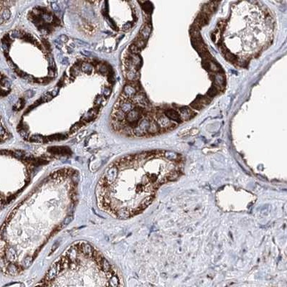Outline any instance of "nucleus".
<instances>
[{
  "instance_id": "obj_1",
  "label": "nucleus",
  "mask_w": 287,
  "mask_h": 287,
  "mask_svg": "<svg viewBox=\"0 0 287 287\" xmlns=\"http://www.w3.org/2000/svg\"><path fill=\"white\" fill-rule=\"evenodd\" d=\"M118 176V170L115 166H108L103 175L101 182L102 183H113Z\"/></svg>"
},
{
  "instance_id": "obj_2",
  "label": "nucleus",
  "mask_w": 287,
  "mask_h": 287,
  "mask_svg": "<svg viewBox=\"0 0 287 287\" xmlns=\"http://www.w3.org/2000/svg\"><path fill=\"white\" fill-rule=\"evenodd\" d=\"M178 110L181 119L183 121H188L195 116V113L193 112L189 107H180Z\"/></svg>"
},
{
  "instance_id": "obj_3",
  "label": "nucleus",
  "mask_w": 287,
  "mask_h": 287,
  "mask_svg": "<svg viewBox=\"0 0 287 287\" xmlns=\"http://www.w3.org/2000/svg\"><path fill=\"white\" fill-rule=\"evenodd\" d=\"M164 115L169 119L171 121L180 123L182 121V119L181 116L179 113V112H177L175 110L173 109H168L164 112Z\"/></svg>"
},
{
  "instance_id": "obj_4",
  "label": "nucleus",
  "mask_w": 287,
  "mask_h": 287,
  "mask_svg": "<svg viewBox=\"0 0 287 287\" xmlns=\"http://www.w3.org/2000/svg\"><path fill=\"white\" fill-rule=\"evenodd\" d=\"M60 268V266L59 264H55L54 265H53L47 274V276H46L47 281H50V280L53 279L59 273Z\"/></svg>"
},
{
  "instance_id": "obj_5",
  "label": "nucleus",
  "mask_w": 287,
  "mask_h": 287,
  "mask_svg": "<svg viewBox=\"0 0 287 287\" xmlns=\"http://www.w3.org/2000/svg\"><path fill=\"white\" fill-rule=\"evenodd\" d=\"M136 90L134 86L131 85H126L123 88V92L121 94L127 98H132L136 94Z\"/></svg>"
},
{
  "instance_id": "obj_6",
  "label": "nucleus",
  "mask_w": 287,
  "mask_h": 287,
  "mask_svg": "<svg viewBox=\"0 0 287 287\" xmlns=\"http://www.w3.org/2000/svg\"><path fill=\"white\" fill-rule=\"evenodd\" d=\"M151 32V27L149 24H145L142 27V28L140 30V35L142 36V39L143 40H147L148 38L149 37Z\"/></svg>"
},
{
  "instance_id": "obj_7",
  "label": "nucleus",
  "mask_w": 287,
  "mask_h": 287,
  "mask_svg": "<svg viewBox=\"0 0 287 287\" xmlns=\"http://www.w3.org/2000/svg\"><path fill=\"white\" fill-rule=\"evenodd\" d=\"M10 11L7 9H1V24H3L4 21L7 20L10 17Z\"/></svg>"
},
{
  "instance_id": "obj_8",
  "label": "nucleus",
  "mask_w": 287,
  "mask_h": 287,
  "mask_svg": "<svg viewBox=\"0 0 287 287\" xmlns=\"http://www.w3.org/2000/svg\"><path fill=\"white\" fill-rule=\"evenodd\" d=\"M81 70H82L83 72H84V73H92V71H93V66H92L90 63L86 62H83L82 64H81Z\"/></svg>"
},
{
  "instance_id": "obj_9",
  "label": "nucleus",
  "mask_w": 287,
  "mask_h": 287,
  "mask_svg": "<svg viewBox=\"0 0 287 287\" xmlns=\"http://www.w3.org/2000/svg\"><path fill=\"white\" fill-rule=\"evenodd\" d=\"M96 113H97V111H96V109L91 110L90 111H88V113H86V114L84 116L83 120H85V121H89L92 120L93 118L95 117Z\"/></svg>"
},
{
  "instance_id": "obj_10",
  "label": "nucleus",
  "mask_w": 287,
  "mask_h": 287,
  "mask_svg": "<svg viewBox=\"0 0 287 287\" xmlns=\"http://www.w3.org/2000/svg\"><path fill=\"white\" fill-rule=\"evenodd\" d=\"M7 269L8 272L9 273V274H11L12 276H15V275L18 273L17 266L16 265H15V264H9V265H8Z\"/></svg>"
},
{
  "instance_id": "obj_11",
  "label": "nucleus",
  "mask_w": 287,
  "mask_h": 287,
  "mask_svg": "<svg viewBox=\"0 0 287 287\" xmlns=\"http://www.w3.org/2000/svg\"><path fill=\"white\" fill-rule=\"evenodd\" d=\"M218 92H219V90L217 88V87L216 86H213V87L210 88V90H208V91L207 93V95L210 98V97H214L218 93Z\"/></svg>"
},
{
  "instance_id": "obj_12",
  "label": "nucleus",
  "mask_w": 287,
  "mask_h": 287,
  "mask_svg": "<svg viewBox=\"0 0 287 287\" xmlns=\"http://www.w3.org/2000/svg\"><path fill=\"white\" fill-rule=\"evenodd\" d=\"M190 106L193 108H195V109H196V110H201L203 108H204V105L203 104H202L199 101H198V99L197 98L195 101H194L191 104H190Z\"/></svg>"
},
{
  "instance_id": "obj_13",
  "label": "nucleus",
  "mask_w": 287,
  "mask_h": 287,
  "mask_svg": "<svg viewBox=\"0 0 287 287\" xmlns=\"http://www.w3.org/2000/svg\"><path fill=\"white\" fill-rule=\"evenodd\" d=\"M119 280L117 277V276L116 275H113L110 277L109 279V284L111 286H119Z\"/></svg>"
},
{
  "instance_id": "obj_14",
  "label": "nucleus",
  "mask_w": 287,
  "mask_h": 287,
  "mask_svg": "<svg viewBox=\"0 0 287 287\" xmlns=\"http://www.w3.org/2000/svg\"><path fill=\"white\" fill-rule=\"evenodd\" d=\"M101 265H102L103 269L105 271H106V272H109V271L111 270L110 264L108 262V261H106V260L104 259V258H103L102 261H101Z\"/></svg>"
},
{
  "instance_id": "obj_15",
  "label": "nucleus",
  "mask_w": 287,
  "mask_h": 287,
  "mask_svg": "<svg viewBox=\"0 0 287 287\" xmlns=\"http://www.w3.org/2000/svg\"><path fill=\"white\" fill-rule=\"evenodd\" d=\"M98 70L101 73L103 74V75H106V74H108V68H107L106 65H104L103 64H100V65H98Z\"/></svg>"
},
{
  "instance_id": "obj_16",
  "label": "nucleus",
  "mask_w": 287,
  "mask_h": 287,
  "mask_svg": "<svg viewBox=\"0 0 287 287\" xmlns=\"http://www.w3.org/2000/svg\"><path fill=\"white\" fill-rule=\"evenodd\" d=\"M32 262V258L30 256H27L24 259V266L25 268H28L31 265Z\"/></svg>"
},
{
  "instance_id": "obj_17",
  "label": "nucleus",
  "mask_w": 287,
  "mask_h": 287,
  "mask_svg": "<svg viewBox=\"0 0 287 287\" xmlns=\"http://www.w3.org/2000/svg\"><path fill=\"white\" fill-rule=\"evenodd\" d=\"M42 18L43 20L46 22H51L53 20V16H51V15H50L48 14H43L42 15Z\"/></svg>"
},
{
  "instance_id": "obj_18",
  "label": "nucleus",
  "mask_w": 287,
  "mask_h": 287,
  "mask_svg": "<svg viewBox=\"0 0 287 287\" xmlns=\"http://www.w3.org/2000/svg\"><path fill=\"white\" fill-rule=\"evenodd\" d=\"M9 35H10V38L12 39H16V38H21V36H22V35H21L20 32H17V31H12V32H11L10 33H9Z\"/></svg>"
},
{
  "instance_id": "obj_19",
  "label": "nucleus",
  "mask_w": 287,
  "mask_h": 287,
  "mask_svg": "<svg viewBox=\"0 0 287 287\" xmlns=\"http://www.w3.org/2000/svg\"><path fill=\"white\" fill-rule=\"evenodd\" d=\"M31 141L35 142H43V138H42L40 136L36 135V136H33L31 138Z\"/></svg>"
},
{
  "instance_id": "obj_20",
  "label": "nucleus",
  "mask_w": 287,
  "mask_h": 287,
  "mask_svg": "<svg viewBox=\"0 0 287 287\" xmlns=\"http://www.w3.org/2000/svg\"><path fill=\"white\" fill-rule=\"evenodd\" d=\"M73 220V215H70V216H68L66 218H65V220H64V221H63V224H64V226H67V225H68L69 223H71V221Z\"/></svg>"
},
{
  "instance_id": "obj_21",
  "label": "nucleus",
  "mask_w": 287,
  "mask_h": 287,
  "mask_svg": "<svg viewBox=\"0 0 287 287\" xmlns=\"http://www.w3.org/2000/svg\"><path fill=\"white\" fill-rule=\"evenodd\" d=\"M103 101H105L104 98H103V96H99V97H98V98L95 100V104H96V106H100L101 104H102Z\"/></svg>"
},
{
  "instance_id": "obj_22",
  "label": "nucleus",
  "mask_w": 287,
  "mask_h": 287,
  "mask_svg": "<svg viewBox=\"0 0 287 287\" xmlns=\"http://www.w3.org/2000/svg\"><path fill=\"white\" fill-rule=\"evenodd\" d=\"M103 94L104 96H108L111 94V89L109 88L105 87L103 90Z\"/></svg>"
},
{
  "instance_id": "obj_23",
  "label": "nucleus",
  "mask_w": 287,
  "mask_h": 287,
  "mask_svg": "<svg viewBox=\"0 0 287 287\" xmlns=\"http://www.w3.org/2000/svg\"><path fill=\"white\" fill-rule=\"evenodd\" d=\"M52 96H53V95L50 94L49 93H47L46 94H45V95L43 96L42 98H43L44 101H50V100L52 99Z\"/></svg>"
},
{
  "instance_id": "obj_24",
  "label": "nucleus",
  "mask_w": 287,
  "mask_h": 287,
  "mask_svg": "<svg viewBox=\"0 0 287 287\" xmlns=\"http://www.w3.org/2000/svg\"><path fill=\"white\" fill-rule=\"evenodd\" d=\"M1 85H2V87H3V86H5V87L7 88V87H9V86L10 85V83L7 81V78H1Z\"/></svg>"
},
{
  "instance_id": "obj_25",
  "label": "nucleus",
  "mask_w": 287,
  "mask_h": 287,
  "mask_svg": "<svg viewBox=\"0 0 287 287\" xmlns=\"http://www.w3.org/2000/svg\"><path fill=\"white\" fill-rule=\"evenodd\" d=\"M59 40L62 43H65V42H68V37H67L66 35H60V36L59 37Z\"/></svg>"
},
{
  "instance_id": "obj_26",
  "label": "nucleus",
  "mask_w": 287,
  "mask_h": 287,
  "mask_svg": "<svg viewBox=\"0 0 287 287\" xmlns=\"http://www.w3.org/2000/svg\"><path fill=\"white\" fill-rule=\"evenodd\" d=\"M52 8H53V9L54 10V11H59L60 10V7H59V6L58 5V4H56L55 2H54V3H53L52 4Z\"/></svg>"
},
{
  "instance_id": "obj_27",
  "label": "nucleus",
  "mask_w": 287,
  "mask_h": 287,
  "mask_svg": "<svg viewBox=\"0 0 287 287\" xmlns=\"http://www.w3.org/2000/svg\"><path fill=\"white\" fill-rule=\"evenodd\" d=\"M34 92L33 91H27L26 93H25V96L27 97V98H32L33 96H34Z\"/></svg>"
},
{
  "instance_id": "obj_28",
  "label": "nucleus",
  "mask_w": 287,
  "mask_h": 287,
  "mask_svg": "<svg viewBox=\"0 0 287 287\" xmlns=\"http://www.w3.org/2000/svg\"><path fill=\"white\" fill-rule=\"evenodd\" d=\"M15 107L17 108V109H20L22 107V100H20L19 101H17V103H16V105L15 106Z\"/></svg>"
},
{
  "instance_id": "obj_29",
  "label": "nucleus",
  "mask_w": 287,
  "mask_h": 287,
  "mask_svg": "<svg viewBox=\"0 0 287 287\" xmlns=\"http://www.w3.org/2000/svg\"><path fill=\"white\" fill-rule=\"evenodd\" d=\"M1 47H2V49H3L4 51H7V50H8V47H7V45L6 42H5V43H4V42L1 43Z\"/></svg>"
},
{
  "instance_id": "obj_30",
  "label": "nucleus",
  "mask_w": 287,
  "mask_h": 287,
  "mask_svg": "<svg viewBox=\"0 0 287 287\" xmlns=\"http://www.w3.org/2000/svg\"><path fill=\"white\" fill-rule=\"evenodd\" d=\"M123 28L124 30H128V29H129V28L131 27V24L128 23V24H125V25H123Z\"/></svg>"
},
{
  "instance_id": "obj_31",
  "label": "nucleus",
  "mask_w": 287,
  "mask_h": 287,
  "mask_svg": "<svg viewBox=\"0 0 287 287\" xmlns=\"http://www.w3.org/2000/svg\"><path fill=\"white\" fill-rule=\"evenodd\" d=\"M68 60H67V58H63V60H62V63L63 64H68Z\"/></svg>"
},
{
  "instance_id": "obj_32",
  "label": "nucleus",
  "mask_w": 287,
  "mask_h": 287,
  "mask_svg": "<svg viewBox=\"0 0 287 287\" xmlns=\"http://www.w3.org/2000/svg\"><path fill=\"white\" fill-rule=\"evenodd\" d=\"M88 1H91V2H94V3H96V2H98L100 0H88Z\"/></svg>"
}]
</instances>
